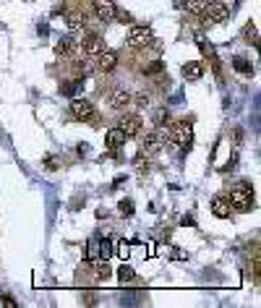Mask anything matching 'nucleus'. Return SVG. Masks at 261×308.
<instances>
[{
    "mask_svg": "<svg viewBox=\"0 0 261 308\" xmlns=\"http://www.w3.org/2000/svg\"><path fill=\"white\" fill-rule=\"evenodd\" d=\"M167 141L175 146H191V120H178L167 126Z\"/></svg>",
    "mask_w": 261,
    "mask_h": 308,
    "instance_id": "obj_2",
    "label": "nucleus"
},
{
    "mask_svg": "<svg viewBox=\"0 0 261 308\" xmlns=\"http://www.w3.org/2000/svg\"><path fill=\"white\" fill-rule=\"evenodd\" d=\"M44 167H47V170H58V162L53 157H44Z\"/></svg>",
    "mask_w": 261,
    "mask_h": 308,
    "instance_id": "obj_31",
    "label": "nucleus"
},
{
    "mask_svg": "<svg viewBox=\"0 0 261 308\" xmlns=\"http://www.w3.org/2000/svg\"><path fill=\"white\" fill-rule=\"evenodd\" d=\"M79 47L84 50V55H99L105 50V39L97 34V32H86L79 42Z\"/></svg>",
    "mask_w": 261,
    "mask_h": 308,
    "instance_id": "obj_7",
    "label": "nucleus"
},
{
    "mask_svg": "<svg viewBox=\"0 0 261 308\" xmlns=\"http://www.w3.org/2000/svg\"><path fill=\"white\" fill-rule=\"evenodd\" d=\"M243 39L248 44H253V47H258V34H256V24L253 21H248L243 26Z\"/></svg>",
    "mask_w": 261,
    "mask_h": 308,
    "instance_id": "obj_17",
    "label": "nucleus"
},
{
    "mask_svg": "<svg viewBox=\"0 0 261 308\" xmlns=\"http://www.w3.org/2000/svg\"><path fill=\"white\" fill-rule=\"evenodd\" d=\"M91 8H94V16L99 19V21H113L115 19V3L113 0H91Z\"/></svg>",
    "mask_w": 261,
    "mask_h": 308,
    "instance_id": "obj_9",
    "label": "nucleus"
},
{
    "mask_svg": "<svg viewBox=\"0 0 261 308\" xmlns=\"http://www.w3.org/2000/svg\"><path fill=\"white\" fill-rule=\"evenodd\" d=\"M118 128H120L123 133H126V138H133V136H139V133H141L144 120H141V115H123Z\"/></svg>",
    "mask_w": 261,
    "mask_h": 308,
    "instance_id": "obj_8",
    "label": "nucleus"
},
{
    "mask_svg": "<svg viewBox=\"0 0 261 308\" xmlns=\"http://www.w3.org/2000/svg\"><path fill=\"white\" fill-rule=\"evenodd\" d=\"M131 102H133V94L128 89H115L110 94V107H113V110H126Z\"/></svg>",
    "mask_w": 261,
    "mask_h": 308,
    "instance_id": "obj_12",
    "label": "nucleus"
},
{
    "mask_svg": "<svg viewBox=\"0 0 261 308\" xmlns=\"http://www.w3.org/2000/svg\"><path fill=\"white\" fill-rule=\"evenodd\" d=\"M118 280H120L123 285H131V282H136V272H133L128 264H120V269H118Z\"/></svg>",
    "mask_w": 261,
    "mask_h": 308,
    "instance_id": "obj_20",
    "label": "nucleus"
},
{
    "mask_svg": "<svg viewBox=\"0 0 261 308\" xmlns=\"http://www.w3.org/2000/svg\"><path fill=\"white\" fill-rule=\"evenodd\" d=\"M180 225H183V227H193V225H196V220L191 217V214H186V217L180 220Z\"/></svg>",
    "mask_w": 261,
    "mask_h": 308,
    "instance_id": "obj_30",
    "label": "nucleus"
},
{
    "mask_svg": "<svg viewBox=\"0 0 261 308\" xmlns=\"http://www.w3.org/2000/svg\"><path fill=\"white\" fill-rule=\"evenodd\" d=\"M73 47H76L73 39H71V37H63V39L55 44V55H58V58H63V60H68V58H73V53H76Z\"/></svg>",
    "mask_w": 261,
    "mask_h": 308,
    "instance_id": "obj_16",
    "label": "nucleus"
},
{
    "mask_svg": "<svg viewBox=\"0 0 261 308\" xmlns=\"http://www.w3.org/2000/svg\"><path fill=\"white\" fill-rule=\"evenodd\" d=\"M233 68L238 71V73H243V76H253V66L248 63V60H245V58H233Z\"/></svg>",
    "mask_w": 261,
    "mask_h": 308,
    "instance_id": "obj_18",
    "label": "nucleus"
},
{
    "mask_svg": "<svg viewBox=\"0 0 261 308\" xmlns=\"http://www.w3.org/2000/svg\"><path fill=\"white\" fill-rule=\"evenodd\" d=\"M115 19L120 21V24H133V16L128 11H115Z\"/></svg>",
    "mask_w": 261,
    "mask_h": 308,
    "instance_id": "obj_25",
    "label": "nucleus"
},
{
    "mask_svg": "<svg viewBox=\"0 0 261 308\" xmlns=\"http://www.w3.org/2000/svg\"><path fill=\"white\" fill-rule=\"evenodd\" d=\"M180 73H183V79H186V81H198L204 76V66L198 63V60H191V63H186L180 68Z\"/></svg>",
    "mask_w": 261,
    "mask_h": 308,
    "instance_id": "obj_15",
    "label": "nucleus"
},
{
    "mask_svg": "<svg viewBox=\"0 0 261 308\" xmlns=\"http://www.w3.org/2000/svg\"><path fill=\"white\" fill-rule=\"evenodd\" d=\"M71 113H73V118H76V120L91 123V126H97V123H99L94 105H91L89 99H73V102H71Z\"/></svg>",
    "mask_w": 261,
    "mask_h": 308,
    "instance_id": "obj_3",
    "label": "nucleus"
},
{
    "mask_svg": "<svg viewBox=\"0 0 261 308\" xmlns=\"http://www.w3.org/2000/svg\"><path fill=\"white\" fill-rule=\"evenodd\" d=\"M206 6H209V0H183V8H186L188 13H196V16H198V13H201Z\"/></svg>",
    "mask_w": 261,
    "mask_h": 308,
    "instance_id": "obj_21",
    "label": "nucleus"
},
{
    "mask_svg": "<svg viewBox=\"0 0 261 308\" xmlns=\"http://www.w3.org/2000/svg\"><path fill=\"white\" fill-rule=\"evenodd\" d=\"M81 303H84V305H97V295L86 290V292H81Z\"/></svg>",
    "mask_w": 261,
    "mask_h": 308,
    "instance_id": "obj_26",
    "label": "nucleus"
},
{
    "mask_svg": "<svg viewBox=\"0 0 261 308\" xmlns=\"http://www.w3.org/2000/svg\"><path fill=\"white\" fill-rule=\"evenodd\" d=\"M118 209H120L123 217H133V201H128V198H123V201L118 204Z\"/></svg>",
    "mask_w": 261,
    "mask_h": 308,
    "instance_id": "obj_24",
    "label": "nucleus"
},
{
    "mask_svg": "<svg viewBox=\"0 0 261 308\" xmlns=\"http://www.w3.org/2000/svg\"><path fill=\"white\" fill-rule=\"evenodd\" d=\"M225 198H227L230 209H235V212H251L253 204H256L253 201V188L248 186V183H238V186H233Z\"/></svg>",
    "mask_w": 261,
    "mask_h": 308,
    "instance_id": "obj_1",
    "label": "nucleus"
},
{
    "mask_svg": "<svg viewBox=\"0 0 261 308\" xmlns=\"http://www.w3.org/2000/svg\"><path fill=\"white\" fill-rule=\"evenodd\" d=\"M133 165H136V170H139L141 175L149 170V154L146 151H141V154H136V160H133Z\"/></svg>",
    "mask_w": 261,
    "mask_h": 308,
    "instance_id": "obj_22",
    "label": "nucleus"
},
{
    "mask_svg": "<svg viewBox=\"0 0 261 308\" xmlns=\"http://www.w3.org/2000/svg\"><path fill=\"white\" fill-rule=\"evenodd\" d=\"M66 24H68L71 32H81L84 24H86L84 11H81V8H68V11H66Z\"/></svg>",
    "mask_w": 261,
    "mask_h": 308,
    "instance_id": "obj_11",
    "label": "nucleus"
},
{
    "mask_svg": "<svg viewBox=\"0 0 261 308\" xmlns=\"http://www.w3.org/2000/svg\"><path fill=\"white\" fill-rule=\"evenodd\" d=\"M165 141H167V126H157V131H151V133L144 136L141 146H144L146 154H157V151L162 149Z\"/></svg>",
    "mask_w": 261,
    "mask_h": 308,
    "instance_id": "obj_5",
    "label": "nucleus"
},
{
    "mask_svg": "<svg viewBox=\"0 0 261 308\" xmlns=\"http://www.w3.org/2000/svg\"><path fill=\"white\" fill-rule=\"evenodd\" d=\"M118 256L120 259H128V245L126 243H118Z\"/></svg>",
    "mask_w": 261,
    "mask_h": 308,
    "instance_id": "obj_29",
    "label": "nucleus"
},
{
    "mask_svg": "<svg viewBox=\"0 0 261 308\" xmlns=\"http://www.w3.org/2000/svg\"><path fill=\"white\" fill-rule=\"evenodd\" d=\"M233 138L240 144V141H243V131H240V128H235V131H233Z\"/></svg>",
    "mask_w": 261,
    "mask_h": 308,
    "instance_id": "obj_32",
    "label": "nucleus"
},
{
    "mask_svg": "<svg viewBox=\"0 0 261 308\" xmlns=\"http://www.w3.org/2000/svg\"><path fill=\"white\" fill-rule=\"evenodd\" d=\"M115 66H118V53L105 47V50L97 55V68H99L102 73H113V71H115Z\"/></svg>",
    "mask_w": 261,
    "mask_h": 308,
    "instance_id": "obj_10",
    "label": "nucleus"
},
{
    "mask_svg": "<svg viewBox=\"0 0 261 308\" xmlns=\"http://www.w3.org/2000/svg\"><path fill=\"white\" fill-rule=\"evenodd\" d=\"M136 105H139V107H149V94H146V91H141V94L136 97Z\"/></svg>",
    "mask_w": 261,
    "mask_h": 308,
    "instance_id": "obj_27",
    "label": "nucleus"
},
{
    "mask_svg": "<svg viewBox=\"0 0 261 308\" xmlns=\"http://www.w3.org/2000/svg\"><path fill=\"white\" fill-rule=\"evenodd\" d=\"M212 214H214V217H220V220H230L233 209H230V204H227L225 196H214L212 198Z\"/></svg>",
    "mask_w": 261,
    "mask_h": 308,
    "instance_id": "obj_14",
    "label": "nucleus"
},
{
    "mask_svg": "<svg viewBox=\"0 0 261 308\" xmlns=\"http://www.w3.org/2000/svg\"><path fill=\"white\" fill-rule=\"evenodd\" d=\"M149 39H151V29L136 24V26H131V32L126 37V44H128V47H146Z\"/></svg>",
    "mask_w": 261,
    "mask_h": 308,
    "instance_id": "obj_6",
    "label": "nucleus"
},
{
    "mask_svg": "<svg viewBox=\"0 0 261 308\" xmlns=\"http://www.w3.org/2000/svg\"><path fill=\"white\" fill-rule=\"evenodd\" d=\"M89 151V144H79V154H86Z\"/></svg>",
    "mask_w": 261,
    "mask_h": 308,
    "instance_id": "obj_33",
    "label": "nucleus"
},
{
    "mask_svg": "<svg viewBox=\"0 0 261 308\" xmlns=\"http://www.w3.org/2000/svg\"><path fill=\"white\" fill-rule=\"evenodd\" d=\"M3 305L6 308H19V303L13 300V295H3Z\"/></svg>",
    "mask_w": 261,
    "mask_h": 308,
    "instance_id": "obj_28",
    "label": "nucleus"
},
{
    "mask_svg": "<svg viewBox=\"0 0 261 308\" xmlns=\"http://www.w3.org/2000/svg\"><path fill=\"white\" fill-rule=\"evenodd\" d=\"M141 73H144V76H160V73H162V63H160V60H154V63H146Z\"/></svg>",
    "mask_w": 261,
    "mask_h": 308,
    "instance_id": "obj_23",
    "label": "nucleus"
},
{
    "mask_svg": "<svg viewBox=\"0 0 261 308\" xmlns=\"http://www.w3.org/2000/svg\"><path fill=\"white\" fill-rule=\"evenodd\" d=\"M128 138H126V133H123L120 128H110L105 133V146L110 149V151H115V149H120L123 144H126Z\"/></svg>",
    "mask_w": 261,
    "mask_h": 308,
    "instance_id": "obj_13",
    "label": "nucleus"
},
{
    "mask_svg": "<svg viewBox=\"0 0 261 308\" xmlns=\"http://www.w3.org/2000/svg\"><path fill=\"white\" fill-rule=\"evenodd\" d=\"M99 259V238H89L86 243V261L91 264V261H97Z\"/></svg>",
    "mask_w": 261,
    "mask_h": 308,
    "instance_id": "obj_19",
    "label": "nucleus"
},
{
    "mask_svg": "<svg viewBox=\"0 0 261 308\" xmlns=\"http://www.w3.org/2000/svg\"><path fill=\"white\" fill-rule=\"evenodd\" d=\"M204 13V26H214V24H222L227 16H230V8L225 6V3H220V0H214V3H212V0H209V6L201 11Z\"/></svg>",
    "mask_w": 261,
    "mask_h": 308,
    "instance_id": "obj_4",
    "label": "nucleus"
}]
</instances>
